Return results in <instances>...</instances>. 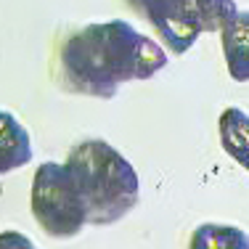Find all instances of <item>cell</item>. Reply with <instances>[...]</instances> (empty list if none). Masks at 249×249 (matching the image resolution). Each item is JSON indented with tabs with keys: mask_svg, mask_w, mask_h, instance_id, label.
Here are the masks:
<instances>
[{
	"mask_svg": "<svg viewBox=\"0 0 249 249\" xmlns=\"http://www.w3.org/2000/svg\"><path fill=\"white\" fill-rule=\"evenodd\" d=\"M64 90L90 98H114L120 85L151 80L167 67V53L124 19L88 24L61 45Z\"/></svg>",
	"mask_w": 249,
	"mask_h": 249,
	"instance_id": "obj_1",
	"label": "cell"
},
{
	"mask_svg": "<svg viewBox=\"0 0 249 249\" xmlns=\"http://www.w3.org/2000/svg\"><path fill=\"white\" fill-rule=\"evenodd\" d=\"M64 167L80 191L85 220L90 225H111L122 220L141 199L135 167L104 138L80 141L67 154Z\"/></svg>",
	"mask_w": 249,
	"mask_h": 249,
	"instance_id": "obj_2",
	"label": "cell"
},
{
	"mask_svg": "<svg viewBox=\"0 0 249 249\" xmlns=\"http://www.w3.org/2000/svg\"><path fill=\"white\" fill-rule=\"evenodd\" d=\"M154 27L170 53L183 56L201 32H217L236 14V0H127Z\"/></svg>",
	"mask_w": 249,
	"mask_h": 249,
	"instance_id": "obj_3",
	"label": "cell"
},
{
	"mask_svg": "<svg viewBox=\"0 0 249 249\" xmlns=\"http://www.w3.org/2000/svg\"><path fill=\"white\" fill-rule=\"evenodd\" d=\"M32 217L51 239H72L85 225V204L72 175L58 162H43L32 178Z\"/></svg>",
	"mask_w": 249,
	"mask_h": 249,
	"instance_id": "obj_4",
	"label": "cell"
},
{
	"mask_svg": "<svg viewBox=\"0 0 249 249\" xmlns=\"http://www.w3.org/2000/svg\"><path fill=\"white\" fill-rule=\"evenodd\" d=\"M223 35L225 67L236 82L249 80V14L236 11L225 24L217 29Z\"/></svg>",
	"mask_w": 249,
	"mask_h": 249,
	"instance_id": "obj_5",
	"label": "cell"
},
{
	"mask_svg": "<svg viewBox=\"0 0 249 249\" xmlns=\"http://www.w3.org/2000/svg\"><path fill=\"white\" fill-rule=\"evenodd\" d=\"M32 162V141L27 127L11 111L0 109V175L21 170Z\"/></svg>",
	"mask_w": 249,
	"mask_h": 249,
	"instance_id": "obj_6",
	"label": "cell"
},
{
	"mask_svg": "<svg viewBox=\"0 0 249 249\" xmlns=\"http://www.w3.org/2000/svg\"><path fill=\"white\" fill-rule=\"evenodd\" d=\"M220 143L231 159L249 167V117L239 106H228L220 114Z\"/></svg>",
	"mask_w": 249,
	"mask_h": 249,
	"instance_id": "obj_7",
	"label": "cell"
},
{
	"mask_svg": "<svg viewBox=\"0 0 249 249\" xmlns=\"http://www.w3.org/2000/svg\"><path fill=\"white\" fill-rule=\"evenodd\" d=\"M191 247L194 249H249V239L239 228L204 223L194 231Z\"/></svg>",
	"mask_w": 249,
	"mask_h": 249,
	"instance_id": "obj_8",
	"label": "cell"
}]
</instances>
